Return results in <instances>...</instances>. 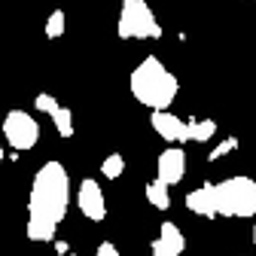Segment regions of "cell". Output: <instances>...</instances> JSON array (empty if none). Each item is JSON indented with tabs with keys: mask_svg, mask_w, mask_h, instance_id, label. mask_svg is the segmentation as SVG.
Returning a JSON list of instances; mask_svg holds the SVG:
<instances>
[{
	"mask_svg": "<svg viewBox=\"0 0 256 256\" xmlns=\"http://www.w3.org/2000/svg\"><path fill=\"white\" fill-rule=\"evenodd\" d=\"M189 140H196V144H204L216 134V122L214 119H189Z\"/></svg>",
	"mask_w": 256,
	"mask_h": 256,
	"instance_id": "7c38bea8",
	"label": "cell"
},
{
	"mask_svg": "<svg viewBox=\"0 0 256 256\" xmlns=\"http://www.w3.org/2000/svg\"><path fill=\"white\" fill-rule=\"evenodd\" d=\"M70 202V180L68 168L61 162H46L34 180H30V196H28V226L24 235L30 241H52Z\"/></svg>",
	"mask_w": 256,
	"mask_h": 256,
	"instance_id": "6da1fadb",
	"label": "cell"
},
{
	"mask_svg": "<svg viewBox=\"0 0 256 256\" xmlns=\"http://www.w3.org/2000/svg\"><path fill=\"white\" fill-rule=\"evenodd\" d=\"M0 162H4V144H0Z\"/></svg>",
	"mask_w": 256,
	"mask_h": 256,
	"instance_id": "ffe728a7",
	"label": "cell"
},
{
	"mask_svg": "<svg viewBox=\"0 0 256 256\" xmlns=\"http://www.w3.org/2000/svg\"><path fill=\"white\" fill-rule=\"evenodd\" d=\"M49 119L55 122V132H58V138H74V113H70L68 107H58V110H55Z\"/></svg>",
	"mask_w": 256,
	"mask_h": 256,
	"instance_id": "4fadbf2b",
	"label": "cell"
},
{
	"mask_svg": "<svg viewBox=\"0 0 256 256\" xmlns=\"http://www.w3.org/2000/svg\"><path fill=\"white\" fill-rule=\"evenodd\" d=\"M171 186H165L162 180H150L146 186H144V196H146V202L156 208V210H168L171 208V192H168Z\"/></svg>",
	"mask_w": 256,
	"mask_h": 256,
	"instance_id": "8fae6325",
	"label": "cell"
},
{
	"mask_svg": "<svg viewBox=\"0 0 256 256\" xmlns=\"http://www.w3.org/2000/svg\"><path fill=\"white\" fill-rule=\"evenodd\" d=\"M186 208L192 214H198V216L214 220L216 216V186L214 183H202L198 189L186 192Z\"/></svg>",
	"mask_w": 256,
	"mask_h": 256,
	"instance_id": "30bf717a",
	"label": "cell"
},
{
	"mask_svg": "<svg viewBox=\"0 0 256 256\" xmlns=\"http://www.w3.org/2000/svg\"><path fill=\"white\" fill-rule=\"evenodd\" d=\"M68 256H76V253H68Z\"/></svg>",
	"mask_w": 256,
	"mask_h": 256,
	"instance_id": "44dd1931",
	"label": "cell"
},
{
	"mask_svg": "<svg viewBox=\"0 0 256 256\" xmlns=\"http://www.w3.org/2000/svg\"><path fill=\"white\" fill-rule=\"evenodd\" d=\"M186 177V152L180 146H168L158 152L156 162V180H162L165 186H177Z\"/></svg>",
	"mask_w": 256,
	"mask_h": 256,
	"instance_id": "52a82bcc",
	"label": "cell"
},
{
	"mask_svg": "<svg viewBox=\"0 0 256 256\" xmlns=\"http://www.w3.org/2000/svg\"><path fill=\"white\" fill-rule=\"evenodd\" d=\"M150 122H152V132L162 138V140H168V144H186L189 140V125H186V119L174 116L171 110H156L150 116Z\"/></svg>",
	"mask_w": 256,
	"mask_h": 256,
	"instance_id": "ba28073f",
	"label": "cell"
},
{
	"mask_svg": "<svg viewBox=\"0 0 256 256\" xmlns=\"http://www.w3.org/2000/svg\"><path fill=\"white\" fill-rule=\"evenodd\" d=\"M238 150V138H226L222 144H216L214 150H210V156H208V162H216V158H222V156H229V152H235Z\"/></svg>",
	"mask_w": 256,
	"mask_h": 256,
	"instance_id": "2e32d148",
	"label": "cell"
},
{
	"mask_svg": "<svg viewBox=\"0 0 256 256\" xmlns=\"http://www.w3.org/2000/svg\"><path fill=\"white\" fill-rule=\"evenodd\" d=\"M4 140L12 150H34L40 140V125L37 119L24 110H10L4 119Z\"/></svg>",
	"mask_w": 256,
	"mask_h": 256,
	"instance_id": "5b68a950",
	"label": "cell"
},
{
	"mask_svg": "<svg viewBox=\"0 0 256 256\" xmlns=\"http://www.w3.org/2000/svg\"><path fill=\"white\" fill-rule=\"evenodd\" d=\"M183 250H186V235L180 232L177 222L165 220L162 226H158L156 241L150 244V253H152V256H180Z\"/></svg>",
	"mask_w": 256,
	"mask_h": 256,
	"instance_id": "9c48e42d",
	"label": "cell"
},
{
	"mask_svg": "<svg viewBox=\"0 0 256 256\" xmlns=\"http://www.w3.org/2000/svg\"><path fill=\"white\" fill-rule=\"evenodd\" d=\"M116 34L119 40H158L162 37V24H158L146 0H122Z\"/></svg>",
	"mask_w": 256,
	"mask_h": 256,
	"instance_id": "277c9868",
	"label": "cell"
},
{
	"mask_svg": "<svg viewBox=\"0 0 256 256\" xmlns=\"http://www.w3.org/2000/svg\"><path fill=\"white\" fill-rule=\"evenodd\" d=\"M64 22H68L64 18V10H52L49 12V18H46V37L49 40H58L64 34Z\"/></svg>",
	"mask_w": 256,
	"mask_h": 256,
	"instance_id": "9a60e30c",
	"label": "cell"
},
{
	"mask_svg": "<svg viewBox=\"0 0 256 256\" xmlns=\"http://www.w3.org/2000/svg\"><path fill=\"white\" fill-rule=\"evenodd\" d=\"M253 250H256V226H253Z\"/></svg>",
	"mask_w": 256,
	"mask_h": 256,
	"instance_id": "d6986e66",
	"label": "cell"
},
{
	"mask_svg": "<svg viewBox=\"0 0 256 256\" xmlns=\"http://www.w3.org/2000/svg\"><path fill=\"white\" fill-rule=\"evenodd\" d=\"M122 171H125V158H122L119 152L107 156L104 162H101V174H104L107 180H119V177H122Z\"/></svg>",
	"mask_w": 256,
	"mask_h": 256,
	"instance_id": "5bb4252c",
	"label": "cell"
},
{
	"mask_svg": "<svg viewBox=\"0 0 256 256\" xmlns=\"http://www.w3.org/2000/svg\"><path fill=\"white\" fill-rule=\"evenodd\" d=\"M76 208H80V214H82L86 220H92V222H101V220L107 216V198H104L101 186L94 183L92 177H86V180L80 183V192H76Z\"/></svg>",
	"mask_w": 256,
	"mask_h": 256,
	"instance_id": "8992f818",
	"label": "cell"
},
{
	"mask_svg": "<svg viewBox=\"0 0 256 256\" xmlns=\"http://www.w3.org/2000/svg\"><path fill=\"white\" fill-rule=\"evenodd\" d=\"M34 107H37L40 113H46V116H52V113H55V110H58L61 104L55 101V94H46V92H40V94H37V98H34Z\"/></svg>",
	"mask_w": 256,
	"mask_h": 256,
	"instance_id": "e0dca14e",
	"label": "cell"
},
{
	"mask_svg": "<svg viewBox=\"0 0 256 256\" xmlns=\"http://www.w3.org/2000/svg\"><path fill=\"white\" fill-rule=\"evenodd\" d=\"M94 256H119V250H116V247H113L110 241H104V244H101L98 250H94Z\"/></svg>",
	"mask_w": 256,
	"mask_h": 256,
	"instance_id": "ac0fdd59",
	"label": "cell"
},
{
	"mask_svg": "<svg viewBox=\"0 0 256 256\" xmlns=\"http://www.w3.org/2000/svg\"><path fill=\"white\" fill-rule=\"evenodd\" d=\"M216 186V216H256V180L253 177H226Z\"/></svg>",
	"mask_w": 256,
	"mask_h": 256,
	"instance_id": "3957f363",
	"label": "cell"
},
{
	"mask_svg": "<svg viewBox=\"0 0 256 256\" xmlns=\"http://www.w3.org/2000/svg\"><path fill=\"white\" fill-rule=\"evenodd\" d=\"M128 86H132L134 101H140V104L150 107L152 113H156V110H168V107L174 104V98H177V92H180L177 76H174L156 55H146L138 68L132 70Z\"/></svg>",
	"mask_w": 256,
	"mask_h": 256,
	"instance_id": "7a4b0ae2",
	"label": "cell"
}]
</instances>
